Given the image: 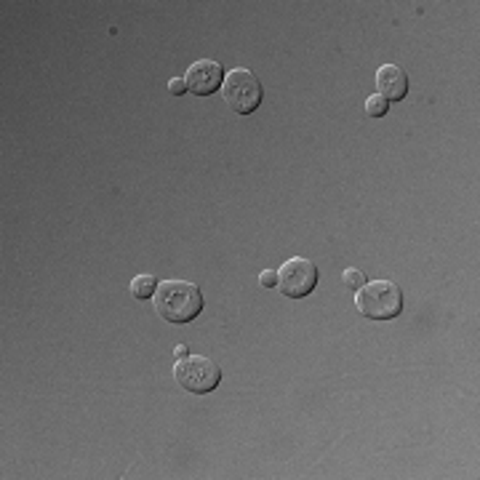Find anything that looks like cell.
<instances>
[{
	"label": "cell",
	"mask_w": 480,
	"mask_h": 480,
	"mask_svg": "<svg viewBox=\"0 0 480 480\" xmlns=\"http://www.w3.org/2000/svg\"><path fill=\"white\" fill-rule=\"evenodd\" d=\"M187 355H189V347H187V345H177V347H174V358L177 360L187 358Z\"/></svg>",
	"instance_id": "cell-13"
},
{
	"label": "cell",
	"mask_w": 480,
	"mask_h": 480,
	"mask_svg": "<svg viewBox=\"0 0 480 480\" xmlns=\"http://www.w3.org/2000/svg\"><path fill=\"white\" fill-rule=\"evenodd\" d=\"M409 75L406 69H401L398 64H382L376 69V91L379 97H384L387 102H401L409 97Z\"/></svg>",
	"instance_id": "cell-7"
},
{
	"label": "cell",
	"mask_w": 480,
	"mask_h": 480,
	"mask_svg": "<svg viewBox=\"0 0 480 480\" xmlns=\"http://www.w3.org/2000/svg\"><path fill=\"white\" fill-rule=\"evenodd\" d=\"M158 286H161V281H158L155 275H136V278L131 281V297L139 301L152 300L155 291H158Z\"/></svg>",
	"instance_id": "cell-8"
},
{
	"label": "cell",
	"mask_w": 480,
	"mask_h": 480,
	"mask_svg": "<svg viewBox=\"0 0 480 480\" xmlns=\"http://www.w3.org/2000/svg\"><path fill=\"white\" fill-rule=\"evenodd\" d=\"M222 99L225 105L238 113V115H251L262 107V99H264V88H262V80L245 69V67H238V69H230L225 75V83H222Z\"/></svg>",
	"instance_id": "cell-3"
},
{
	"label": "cell",
	"mask_w": 480,
	"mask_h": 480,
	"mask_svg": "<svg viewBox=\"0 0 480 480\" xmlns=\"http://www.w3.org/2000/svg\"><path fill=\"white\" fill-rule=\"evenodd\" d=\"M315 286H318V267L304 256H294V259L283 262V267L278 270V289L289 300L309 297L315 291Z\"/></svg>",
	"instance_id": "cell-5"
},
{
	"label": "cell",
	"mask_w": 480,
	"mask_h": 480,
	"mask_svg": "<svg viewBox=\"0 0 480 480\" xmlns=\"http://www.w3.org/2000/svg\"><path fill=\"white\" fill-rule=\"evenodd\" d=\"M184 83H187L189 94H195V97H211L225 83V67L214 60H198L195 64H189V69L184 75Z\"/></svg>",
	"instance_id": "cell-6"
},
{
	"label": "cell",
	"mask_w": 480,
	"mask_h": 480,
	"mask_svg": "<svg viewBox=\"0 0 480 480\" xmlns=\"http://www.w3.org/2000/svg\"><path fill=\"white\" fill-rule=\"evenodd\" d=\"M259 283H262L264 289H275V286H278V270H264V272L259 275Z\"/></svg>",
	"instance_id": "cell-11"
},
{
	"label": "cell",
	"mask_w": 480,
	"mask_h": 480,
	"mask_svg": "<svg viewBox=\"0 0 480 480\" xmlns=\"http://www.w3.org/2000/svg\"><path fill=\"white\" fill-rule=\"evenodd\" d=\"M155 312L174 326H184L203 312V294L187 281H161L155 291Z\"/></svg>",
	"instance_id": "cell-1"
},
{
	"label": "cell",
	"mask_w": 480,
	"mask_h": 480,
	"mask_svg": "<svg viewBox=\"0 0 480 480\" xmlns=\"http://www.w3.org/2000/svg\"><path fill=\"white\" fill-rule=\"evenodd\" d=\"M342 281L347 283V289H355V291H358L360 286H365V283H368V281H365V275H363L360 270H355V267L345 270V272H342Z\"/></svg>",
	"instance_id": "cell-10"
},
{
	"label": "cell",
	"mask_w": 480,
	"mask_h": 480,
	"mask_svg": "<svg viewBox=\"0 0 480 480\" xmlns=\"http://www.w3.org/2000/svg\"><path fill=\"white\" fill-rule=\"evenodd\" d=\"M169 91H171L174 97L187 94V83H184V78H171V80H169Z\"/></svg>",
	"instance_id": "cell-12"
},
{
	"label": "cell",
	"mask_w": 480,
	"mask_h": 480,
	"mask_svg": "<svg viewBox=\"0 0 480 480\" xmlns=\"http://www.w3.org/2000/svg\"><path fill=\"white\" fill-rule=\"evenodd\" d=\"M387 110H390V102H387L384 97L371 94V97L365 99V115H368V118H382V115H387Z\"/></svg>",
	"instance_id": "cell-9"
},
{
	"label": "cell",
	"mask_w": 480,
	"mask_h": 480,
	"mask_svg": "<svg viewBox=\"0 0 480 480\" xmlns=\"http://www.w3.org/2000/svg\"><path fill=\"white\" fill-rule=\"evenodd\" d=\"M174 379L184 392L192 395H206L211 390L219 387L222 382V368L219 363H214L206 355H187V358L177 360L174 365Z\"/></svg>",
	"instance_id": "cell-4"
},
{
	"label": "cell",
	"mask_w": 480,
	"mask_h": 480,
	"mask_svg": "<svg viewBox=\"0 0 480 480\" xmlns=\"http://www.w3.org/2000/svg\"><path fill=\"white\" fill-rule=\"evenodd\" d=\"M355 307L368 320H392L403 312V291L392 281H371L355 291Z\"/></svg>",
	"instance_id": "cell-2"
}]
</instances>
